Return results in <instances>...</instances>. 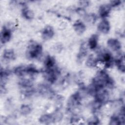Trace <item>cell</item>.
<instances>
[{"instance_id": "d6986e66", "label": "cell", "mask_w": 125, "mask_h": 125, "mask_svg": "<svg viewBox=\"0 0 125 125\" xmlns=\"http://www.w3.org/2000/svg\"><path fill=\"white\" fill-rule=\"evenodd\" d=\"M44 69H49L56 66V62L55 58L50 55H47L43 61Z\"/></svg>"}, {"instance_id": "ba28073f", "label": "cell", "mask_w": 125, "mask_h": 125, "mask_svg": "<svg viewBox=\"0 0 125 125\" xmlns=\"http://www.w3.org/2000/svg\"><path fill=\"white\" fill-rule=\"evenodd\" d=\"M12 32L11 29L7 26H3L1 30L0 34V43L4 44L8 42L12 38Z\"/></svg>"}, {"instance_id": "3957f363", "label": "cell", "mask_w": 125, "mask_h": 125, "mask_svg": "<svg viewBox=\"0 0 125 125\" xmlns=\"http://www.w3.org/2000/svg\"><path fill=\"white\" fill-rule=\"evenodd\" d=\"M96 58L98 63H103L105 68H110L114 64V59L111 53L107 50L104 49L100 50Z\"/></svg>"}, {"instance_id": "44dd1931", "label": "cell", "mask_w": 125, "mask_h": 125, "mask_svg": "<svg viewBox=\"0 0 125 125\" xmlns=\"http://www.w3.org/2000/svg\"><path fill=\"white\" fill-rule=\"evenodd\" d=\"M0 87L5 88V85L8 78L9 76L10 75V71L9 70L2 68V67L0 69Z\"/></svg>"}, {"instance_id": "484cf974", "label": "cell", "mask_w": 125, "mask_h": 125, "mask_svg": "<svg viewBox=\"0 0 125 125\" xmlns=\"http://www.w3.org/2000/svg\"><path fill=\"white\" fill-rule=\"evenodd\" d=\"M100 124V120L97 116H93L90 118L87 121L88 125H99Z\"/></svg>"}, {"instance_id": "ffe728a7", "label": "cell", "mask_w": 125, "mask_h": 125, "mask_svg": "<svg viewBox=\"0 0 125 125\" xmlns=\"http://www.w3.org/2000/svg\"><path fill=\"white\" fill-rule=\"evenodd\" d=\"M13 73L21 78L27 76L26 65H19L15 67L13 70Z\"/></svg>"}, {"instance_id": "52a82bcc", "label": "cell", "mask_w": 125, "mask_h": 125, "mask_svg": "<svg viewBox=\"0 0 125 125\" xmlns=\"http://www.w3.org/2000/svg\"><path fill=\"white\" fill-rule=\"evenodd\" d=\"M109 124L111 125H124L125 124V111L124 106L121 107L119 113L113 114L110 117Z\"/></svg>"}, {"instance_id": "9c48e42d", "label": "cell", "mask_w": 125, "mask_h": 125, "mask_svg": "<svg viewBox=\"0 0 125 125\" xmlns=\"http://www.w3.org/2000/svg\"><path fill=\"white\" fill-rule=\"evenodd\" d=\"M106 44L110 49L115 52H119L122 48V43L117 38H111L108 39Z\"/></svg>"}, {"instance_id": "603a6c76", "label": "cell", "mask_w": 125, "mask_h": 125, "mask_svg": "<svg viewBox=\"0 0 125 125\" xmlns=\"http://www.w3.org/2000/svg\"><path fill=\"white\" fill-rule=\"evenodd\" d=\"M98 62L97 58L92 54L90 55L86 59L85 61L86 65L90 68H93L98 65Z\"/></svg>"}, {"instance_id": "e0dca14e", "label": "cell", "mask_w": 125, "mask_h": 125, "mask_svg": "<svg viewBox=\"0 0 125 125\" xmlns=\"http://www.w3.org/2000/svg\"><path fill=\"white\" fill-rule=\"evenodd\" d=\"M114 64L121 72L124 73L125 70V56L124 54H121L116 59H114Z\"/></svg>"}, {"instance_id": "d4e9b609", "label": "cell", "mask_w": 125, "mask_h": 125, "mask_svg": "<svg viewBox=\"0 0 125 125\" xmlns=\"http://www.w3.org/2000/svg\"><path fill=\"white\" fill-rule=\"evenodd\" d=\"M84 19L87 22L93 24L97 21V16L94 13L87 14L84 16Z\"/></svg>"}, {"instance_id": "83f0119b", "label": "cell", "mask_w": 125, "mask_h": 125, "mask_svg": "<svg viewBox=\"0 0 125 125\" xmlns=\"http://www.w3.org/2000/svg\"><path fill=\"white\" fill-rule=\"evenodd\" d=\"M79 4L80 5L79 7L83 8H85L89 5V1H86V0L80 1H79Z\"/></svg>"}, {"instance_id": "8992f818", "label": "cell", "mask_w": 125, "mask_h": 125, "mask_svg": "<svg viewBox=\"0 0 125 125\" xmlns=\"http://www.w3.org/2000/svg\"><path fill=\"white\" fill-rule=\"evenodd\" d=\"M94 100L104 105L109 99V93L106 88H101L97 89L94 95Z\"/></svg>"}, {"instance_id": "cb8c5ba5", "label": "cell", "mask_w": 125, "mask_h": 125, "mask_svg": "<svg viewBox=\"0 0 125 125\" xmlns=\"http://www.w3.org/2000/svg\"><path fill=\"white\" fill-rule=\"evenodd\" d=\"M31 106L28 104H22L20 108V112L23 116H27L32 112Z\"/></svg>"}, {"instance_id": "2e32d148", "label": "cell", "mask_w": 125, "mask_h": 125, "mask_svg": "<svg viewBox=\"0 0 125 125\" xmlns=\"http://www.w3.org/2000/svg\"><path fill=\"white\" fill-rule=\"evenodd\" d=\"M2 57L6 61H12L16 59V54L13 49L7 48L3 50Z\"/></svg>"}, {"instance_id": "277c9868", "label": "cell", "mask_w": 125, "mask_h": 125, "mask_svg": "<svg viewBox=\"0 0 125 125\" xmlns=\"http://www.w3.org/2000/svg\"><path fill=\"white\" fill-rule=\"evenodd\" d=\"M62 113L56 110L52 113H46L42 115L39 118V122L42 124H51L56 122H59L62 118Z\"/></svg>"}, {"instance_id": "5b68a950", "label": "cell", "mask_w": 125, "mask_h": 125, "mask_svg": "<svg viewBox=\"0 0 125 125\" xmlns=\"http://www.w3.org/2000/svg\"><path fill=\"white\" fill-rule=\"evenodd\" d=\"M60 73V70L56 66L53 68L44 69L43 76L48 83L53 84L57 82Z\"/></svg>"}, {"instance_id": "5bb4252c", "label": "cell", "mask_w": 125, "mask_h": 125, "mask_svg": "<svg viewBox=\"0 0 125 125\" xmlns=\"http://www.w3.org/2000/svg\"><path fill=\"white\" fill-rule=\"evenodd\" d=\"M73 28L75 32L78 35L83 34L86 29L85 23L80 20H77L74 22L73 24Z\"/></svg>"}, {"instance_id": "6da1fadb", "label": "cell", "mask_w": 125, "mask_h": 125, "mask_svg": "<svg viewBox=\"0 0 125 125\" xmlns=\"http://www.w3.org/2000/svg\"><path fill=\"white\" fill-rule=\"evenodd\" d=\"M92 84L97 90L101 88L111 89L115 86V82L107 72L104 69L98 71L92 80Z\"/></svg>"}, {"instance_id": "ac0fdd59", "label": "cell", "mask_w": 125, "mask_h": 125, "mask_svg": "<svg viewBox=\"0 0 125 125\" xmlns=\"http://www.w3.org/2000/svg\"><path fill=\"white\" fill-rule=\"evenodd\" d=\"M88 52V46L85 42H83L80 45L79 51L77 55L78 61L81 62L86 57Z\"/></svg>"}, {"instance_id": "9a60e30c", "label": "cell", "mask_w": 125, "mask_h": 125, "mask_svg": "<svg viewBox=\"0 0 125 125\" xmlns=\"http://www.w3.org/2000/svg\"><path fill=\"white\" fill-rule=\"evenodd\" d=\"M99 42V36L96 34H92L89 38L87 41L88 47L91 50H95L97 48Z\"/></svg>"}, {"instance_id": "30bf717a", "label": "cell", "mask_w": 125, "mask_h": 125, "mask_svg": "<svg viewBox=\"0 0 125 125\" xmlns=\"http://www.w3.org/2000/svg\"><path fill=\"white\" fill-rule=\"evenodd\" d=\"M55 35L53 27L50 25L45 26L41 31V37L42 40L48 41L51 39Z\"/></svg>"}, {"instance_id": "7a4b0ae2", "label": "cell", "mask_w": 125, "mask_h": 125, "mask_svg": "<svg viewBox=\"0 0 125 125\" xmlns=\"http://www.w3.org/2000/svg\"><path fill=\"white\" fill-rule=\"evenodd\" d=\"M42 51L43 47L41 44L36 41H31L28 44L26 55L31 60L36 59L40 57Z\"/></svg>"}, {"instance_id": "7c38bea8", "label": "cell", "mask_w": 125, "mask_h": 125, "mask_svg": "<svg viewBox=\"0 0 125 125\" xmlns=\"http://www.w3.org/2000/svg\"><path fill=\"white\" fill-rule=\"evenodd\" d=\"M112 8L109 3H104L101 5L99 7V16L102 19H106L109 16Z\"/></svg>"}, {"instance_id": "7402d4cb", "label": "cell", "mask_w": 125, "mask_h": 125, "mask_svg": "<svg viewBox=\"0 0 125 125\" xmlns=\"http://www.w3.org/2000/svg\"><path fill=\"white\" fill-rule=\"evenodd\" d=\"M22 17L27 20H31L34 17V12L26 6H24L21 10Z\"/></svg>"}, {"instance_id": "4316f807", "label": "cell", "mask_w": 125, "mask_h": 125, "mask_svg": "<svg viewBox=\"0 0 125 125\" xmlns=\"http://www.w3.org/2000/svg\"><path fill=\"white\" fill-rule=\"evenodd\" d=\"M109 4L112 9L113 8L118 7L122 4V1H121V0H112L109 2Z\"/></svg>"}, {"instance_id": "4fadbf2b", "label": "cell", "mask_w": 125, "mask_h": 125, "mask_svg": "<svg viewBox=\"0 0 125 125\" xmlns=\"http://www.w3.org/2000/svg\"><path fill=\"white\" fill-rule=\"evenodd\" d=\"M39 93L43 96H52L54 93L51 87L46 84H41L38 86Z\"/></svg>"}, {"instance_id": "8fae6325", "label": "cell", "mask_w": 125, "mask_h": 125, "mask_svg": "<svg viewBox=\"0 0 125 125\" xmlns=\"http://www.w3.org/2000/svg\"><path fill=\"white\" fill-rule=\"evenodd\" d=\"M111 26L110 22L106 19H102L98 23L97 26L98 30L102 34H107L110 30Z\"/></svg>"}]
</instances>
